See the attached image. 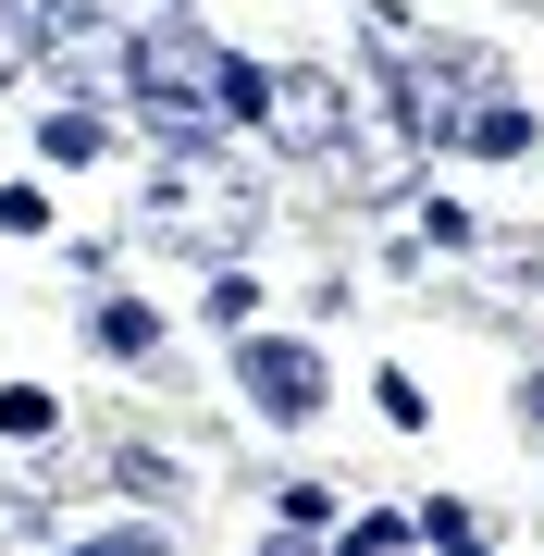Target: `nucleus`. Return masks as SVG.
Returning a JSON list of instances; mask_svg holds the SVG:
<instances>
[{"label": "nucleus", "instance_id": "nucleus-1", "mask_svg": "<svg viewBox=\"0 0 544 556\" xmlns=\"http://www.w3.org/2000/svg\"><path fill=\"white\" fill-rule=\"evenodd\" d=\"M261 62H236L223 38H199L186 13H149L137 38H124V100H137V124H162L174 149H211L223 124H261Z\"/></svg>", "mask_w": 544, "mask_h": 556}, {"label": "nucleus", "instance_id": "nucleus-2", "mask_svg": "<svg viewBox=\"0 0 544 556\" xmlns=\"http://www.w3.org/2000/svg\"><path fill=\"white\" fill-rule=\"evenodd\" d=\"M383 38H396V25H383ZM458 100H495V50H458V38H445V50H408L396 38V124H408V137H421V149H458Z\"/></svg>", "mask_w": 544, "mask_h": 556}, {"label": "nucleus", "instance_id": "nucleus-3", "mask_svg": "<svg viewBox=\"0 0 544 556\" xmlns=\"http://www.w3.org/2000/svg\"><path fill=\"white\" fill-rule=\"evenodd\" d=\"M248 186H223L211 174V149H174V174H162V211H149V236L162 248H223V236H248Z\"/></svg>", "mask_w": 544, "mask_h": 556}, {"label": "nucleus", "instance_id": "nucleus-4", "mask_svg": "<svg viewBox=\"0 0 544 556\" xmlns=\"http://www.w3.org/2000/svg\"><path fill=\"white\" fill-rule=\"evenodd\" d=\"M236 383H248L261 420H322V396H334V371H322L309 334H236Z\"/></svg>", "mask_w": 544, "mask_h": 556}, {"label": "nucleus", "instance_id": "nucleus-5", "mask_svg": "<svg viewBox=\"0 0 544 556\" xmlns=\"http://www.w3.org/2000/svg\"><path fill=\"white\" fill-rule=\"evenodd\" d=\"M261 137L284 161H346V87L322 75V62H298V75L261 87Z\"/></svg>", "mask_w": 544, "mask_h": 556}, {"label": "nucleus", "instance_id": "nucleus-6", "mask_svg": "<svg viewBox=\"0 0 544 556\" xmlns=\"http://www.w3.org/2000/svg\"><path fill=\"white\" fill-rule=\"evenodd\" d=\"M458 149H470V161H532L544 124H532V100H483V112L458 124Z\"/></svg>", "mask_w": 544, "mask_h": 556}, {"label": "nucleus", "instance_id": "nucleus-7", "mask_svg": "<svg viewBox=\"0 0 544 556\" xmlns=\"http://www.w3.org/2000/svg\"><path fill=\"white\" fill-rule=\"evenodd\" d=\"M38 62H50V25L25 13V0H0V87H25Z\"/></svg>", "mask_w": 544, "mask_h": 556}, {"label": "nucleus", "instance_id": "nucleus-8", "mask_svg": "<svg viewBox=\"0 0 544 556\" xmlns=\"http://www.w3.org/2000/svg\"><path fill=\"white\" fill-rule=\"evenodd\" d=\"M87 334H100L112 358H149V346H162V321H149L137 298H100V309H87Z\"/></svg>", "mask_w": 544, "mask_h": 556}, {"label": "nucleus", "instance_id": "nucleus-9", "mask_svg": "<svg viewBox=\"0 0 544 556\" xmlns=\"http://www.w3.org/2000/svg\"><path fill=\"white\" fill-rule=\"evenodd\" d=\"M211 321H223V334H248V321H261V285H248V260H223V273H211V298H199Z\"/></svg>", "mask_w": 544, "mask_h": 556}, {"label": "nucleus", "instance_id": "nucleus-10", "mask_svg": "<svg viewBox=\"0 0 544 556\" xmlns=\"http://www.w3.org/2000/svg\"><path fill=\"white\" fill-rule=\"evenodd\" d=\"M38 149H50V161H100V149H112V124H100V112H50V124H38Z\"/></svg>", "mask_w": 544, "mask_h": 556}, {"label": "nucleus", "instance_id": "nucleus-11", "mask_svg": "<svg viewBox=\"0 0 544 556\" xmlns=\"http://www.w3.org/2000/svg\"><path fill=\"white\" fill-rule=\"evenodd\" d=\"M50 420H62V408L38 396V383H0V433H50Z\"/></svg>", "mask_w": 544, "mask_h": 556}, {"label": "nucleus", "instance_id": "nucleus-12", "mask_svg": "<svg viewBox=\"0 0 544 556\" xmlns=\"http://www.w3.org/2000/svg\"><path fill=\"white\" fill-rule=\"evenodd\" d=\"M124 495H174V457L162 445H124Z\"/></svg>", "mask_w": 544, "mask_h": 556}, {"label": "nucleus", "instance_id": "nucleus-13", "mask_svg": "<svg viewBox=\"0 0 544 556\" xmlns=\"http://www.w3.org/2000/svg\"><path fill=\"white\" fill-rule=\"evenodd\" d=\"M0 236H50V199H38V186H0Z\"/></svg>", "mask_w": 544, "mask_h": 556}, {"label": "nucleus", "instance_id": "nucleus-14", "mask_svg": "<svg viewBox=\"0 0 544 556\" xmlns=\"http://www.w3.org/2000/svg\"><path fill=\"white\" fill-rule=\"evenodd\" d=\"M371 396H383V420H396V433H421V383H408V371H371Z\"/></svg>", "mask_w": 544, "mask_h": 556}, {"label": "nucleus", "instance_id": "nucleus-15", "mask_svg": "<svg viewBox=\"0 0 544 556\" xmlns=\"http://www.w3.org/2000/svg\"><path fill=\"white\" fill-rule=\"evenodd\" d=\"M273 495H284V519H298V532H322V519H334V482H273Z\"/></svg>", "mask_w": 544, "mask_h": 556}, {"label": "nucleus", "instance_id": "nucleus-16", "mask_svg": "<svg viewBox=\"0 0 544 556\" xmlns=\"http://www.w3.org/2000/svg\"><path fill=\"white\" fill-rule=\"evenodd\" d=\"M75 556H174V544H162V532H87Z\"/></svg>", "mask_w": 544, "mask_h": 556}, {"label": "nucleus", "instance_id": "nucleus-17", "mask_svg": "<svg viewBox=\"0 0 544 556\" xmlns=\"http://www.w3.org/2000/svg\"><path fill=\"white\" fill-rule=\"evenodd\" d=\"M261 556H322V532H298V519H284V532H273Z\"/></svg>", "mask_w": 544, "mask_h": 556}, {"label": "nucleus", "instance_id": "nucleus-18", "mask_svg": "<svg viewBox=\"0 0 544 556\" xmlns=\"http://www.w3.org/2000/svg\"><path fill=\"white\" fill-rule=\"evenodd\" d=\"M520 420H532V433H544V371H532V383H520Z\"/></svg>", "mask_w": 544, "mask_h": 556}, {"label": "nucleus", "instance_id": "nucleus-19", "mask_svg": "<svg viewBox=\"0 0 544 556\" xmlns=\"http://www.w3.org/2000/svg\"><path fill=\"white\" fill-rule=\"evenodd\" d=\"M445 556H483V544H470V532H445Z\"/></svg>", "mask_w": 544, "mask_h": 556}, {"label": "nucleus", "instance_id": "nucleus-20", "mask_svg": "<svg viewBox=\"0 0 544 556\" xmlns=\"http://www.w3.org/2000/svg\"><path fill=\"white\" fill-rule=\"evenodd\" d=\"M334 556H371V544H334ZM383 556H396V544H383Z\"/></svg>", "mask_w": 544, "mask_h": 556}]
</instances>
